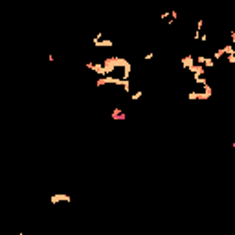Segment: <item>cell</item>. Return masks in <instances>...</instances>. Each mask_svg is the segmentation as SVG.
<instances>
[{"label":"cell","mask_w":235,"mask_h":235,"mask_svg":"<svg viewBox=\"0 0 235 235\" xmlns=\"http://www.w3.org/2000/svg\"><path fill=\"white\" fill-rule=\"evenodd\" d=\"M92 44H94V46H98V48H112V46H114V42H112L110 39H103V33H98V35L94 37Z\"/></svg>","instance_id":"obj_1"},{"label":"cell","mask_w":235,"mask_h":235,"mask_svg":"<svg viewBox=\"0 0 235 235\" xmlns=\"http://www.w3.org/2000/svg\"><path fill=\"white\" fill-rule=\"evenodd\" d=\"M72 198H70V195H66V193H55V195H51L50 197V202L51 204H57V202H70Z\"/></svg>","instance_id":"obj_2"},{"label":"cell","mask_w":235,"mask_h":235,"mask_svg":"<svg viewBox=\"0 0 235 235\" xmlns=\"http://www.w3.org/2000/svg\"><path fill=\"white\" fill-rule=\"evenodd\" d=\"M87 68L88 70H94V72H98V73H101V76H109V72L105 70V66L103 65H98V62H87Z\"/></svg>","instance_id":"obj_3"},{"label":"cell","mask_w":235,"mask_h":235,"mask_svg":"<svg viewBox=\"0 0 235 235\" xmlns=\"http://www.w3.org/2000/svg\"><path fill=\"white\" fill-rule=\"evenodd\" d=\"M187 70L193 73V77H200V76H204V73H206V70H204L202 65H193V66H189Z\"/></svg>","instance_id":"obj_4"},{"label":"cell","mask_w":235,"mask_h":235,"mask_svg":"<svg viewBox=\"0 0 235 235\" xmlns=\"http://www.w3.org/2000/svg\"><path fill=\"white\" fill-rule=\"evenodd\" d=\"M112 120L123 121V120H127V116H125V112H123L121 109H114V110H112Z\"/></svg>","instance_id":"obj_5"},{"label":"cell","mask_w":235,"mask_h":235,"mask_svg":"<svg viewBox=\"0 0 235 235\" xmlns=\"http://www.w3.org/2000/svg\"><path fill=\"white\" fill-rule=\"evenodd\" d=\"M193 65H195V59H193V57H189V55H187V57L182 59V66H184L186 70H187L189 66H193Z\"/></svg>","instance_id":"obj_6"},{"label":"cell","mask_w":235,"mask_h":235,"mask_svg":"<svg viewBox=\"0 0 235 235\" xmlns=\"http://www.w3.org/2000/svg\"><path fill=\"white\" fill-rule=\"evenodd\" d=\"M202 66H208V68H213V66H215V61H213V59H204V65H202Z\"/></svg>","instance_id":"obj_7"},{"label":"cell","mask_w":235,"mask_h":235,"mask_svg":"<svg viewBox=\"0 0 235 235\" xmlns=\"http://www.w3.org/2000/svg\"><path fill=\"white\" fill-rule=\"evenodd\" d=\"M142 94H143L142 90H136V92L132 94V101H138V99H140V98H142Z\"/></svg>","instance_id":"obj_8"},{"label":"cell","mask_w":235,"mask_h":235,"mask_svg":"<svg viewBox=\"0 0 235 235\" xmlns=\"http://www.w3.org/2000/svg\"><path fill=\"white\" fill-rule=\"evenodd\" d=\"M222 50H224V53H235V51H233V44H226Z\"/></svg>","instance_id":"obj_9"},{"label":"cell","mask_w":235,"mask_h":235,"mask_svg":"<svg viewBox=\"0 0 235 235\" xmlns=\"http://www.w3.org/2000/svg\"><path fill=\"white\" fill-rule=\"evenodd\" d=\"M222 55H224V50H222V48H220V50H217V51H215V53H213V59H220V57H222Z\"/></svg>","instance_id":"obj_10"},{"label":"cell","mask_w":235,"mask_h":235,"mask_svg":"<svg viewBox=\"0 0 235 235\" xmlns=\"http://www.w3.org/2000/svg\"><path fill=\"white\" fill-rule=\"evenodd\" d=\"M228 62H230V65L235 62V53H228Z\"/></svg>","instance_id":"obj_11"},{"label":"cell","mask_w":235,"mask_h":235,"mask_svg":"<svg viewBox=\"0 0 235 235\" xmlns=\"http://www.w3.org/2000/svg\"><path fill=\"white\" fill-rule=\"evenodd\" d=\"M198 37H200V29H195V35H193V39H195V40H198Z\"/></svg>","instance_id":"obj_12"}]
</instances>
